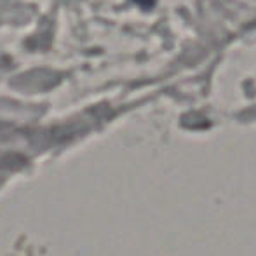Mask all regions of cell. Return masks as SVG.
<instances>
[{"label": "cell", "instance_id": "obj_1", "mask_svg": "<svg viewBox=\"0 0 256 256\" xmlns=\"http://www.w3.org/2000/svg\"><path fill=\"white\" fill-rule=\"evenodd\" d=\"M134 2L140 4V6H146V7H148V6H152L154 0H134Z\"/></svg>", "mask_w": 256, "mask_h": 256}]
</instances>
